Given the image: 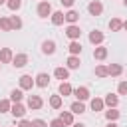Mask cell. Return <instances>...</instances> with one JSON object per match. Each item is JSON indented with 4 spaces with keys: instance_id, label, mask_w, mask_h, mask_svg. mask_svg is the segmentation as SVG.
<instances>
[{
    "instance_id": "6da1fadb",
    "label": "cell",
    "mask_w": 127,
    "mask_h": 127,
    "mask_svg": "<svg viewBox=\"0 0 127 127\" xmlns=\"http://www.w3.org/2000/svg\"><path fill=\"white\" fill-rule=\"evenodd\" d=\"M36 12H38V16H40V18H48V16H52L54 8H52V4H50L48 0H40V2H38Z\"/></svg>"
},
{
    "instance_id": "7a4b0ae2",
    "label": "cell",
    "mask_w": 127,
    "mask_h": 127,
    "mask_svg": "<svg viewBox=\"0 0 127 127\" xmlns=\"http://www.w3.org/2000/svg\"><path fill=\"white\" fill-rule=\"evenodd\" d=\"M26 107H28V109H34V111H36V109H42V107H44V99H42L40 95H34V93H32V95L26 97Z\"/></svg>"
},
{
    "instance_id": "3957f363",
    "label": "cell",
    "mask_w": 127,
    "mask_h": 127,
    "mask_svg": "<svg viewBox=\"0 0 127 127\" xmlns=\"http://www.w3.org/2000/svg\"><path fill=\"white\" fill-rule=\"evenodd\" d=\"M56 48H58V46H56V40H52V38H50V40H44V42L40 44V50H42L44 56H54V54H56Z\"/></svg>"
},
{
    "instance_id": "277c9868",
    "label": "cell",
    "mask_w": 127,
    "mask_h": 127,
    "mask_svg": "<svg viewBox=\"0 0 127 127\" xmlns=\"http://www.w3.org/2000/svg\"><path fill=\"white\" fill-rule=\"evenodd\" d=\"M87 12H89V16H101L103 14V2L101 0H91L87 4Z\"/></svg>"
},
{
    "instance_id": "5b68a950",
    "label": "cell",
    "mask_w": 127,
    "mask_h": 127,
    "mask_svg": "<svg viewBox=\"0 0 127 127\" xmlns=\"http://www.w3.org/2000/svg\"><path fill=\"white\" fill-rule=\"evenodd\" d=\"M65 36L69 38V42L71 40H79L81 38V28L77 24H67L65 26Z\"/></svg>"
},
{
    "instance_id": "8992f818",
    "label": "cell",
    "mask_w": 127,
    "mask_h": 127,
    "mask_svg": "<svg viewBox=\"0 0 127 127\" xmlns=\"http://www.w3.org/2000/svg\"><path fill=\"white\" fill-rule=\"evenodd\" d=\"M18 87H20L22 91L32 89V87H34V77H32V75H28V73L20 75V77H18Z\"/></svg>"
},
{
    "instance_id": "52a82bcc",
    "label": "cell",
    "mask_w": 127,
    "mask_h": 127,
    "mask_svg": "<svg viewBox=\"0 0 127 127\" xmlns=\"http://www.w3.org/2000/svg\"><path fill=\"white\" fill-rule=\"evenodd\" d=\"M71 95H75V101H87L91 95H89V87H85V85H79V87H75L73 89V93Z\"/></svg>"
},
{
    "instance_id": "ba28073f",
    "label": "cell",
    "mask_w": 127,
    "mask_h": 127,
    "mask_svg": "<svg viewBox=\"0 0 127 127\" xmlns=\"http://www.w3.org/2000/svg\"><path fill=\"white\" fill-rule=\"evenodd\" d=\"M34 85H36V87H40V89L48 87V85H50V75H48L46 71L36 73V77H34Z\"/></svg>"
},
{
    "instance_id": "9c48e42d",
    "label": "cell",
    "mask_w": 127,
    "mask_h": 127,
    "mask_svg": "<svg viewBox=\"0 0 127 127\" xmlns=\"http://www.w3.org/2000/svg\"><path fill=\"white\" fill-rule=\"evenodd\" d=\"M87 38H89V44H93V46H101L103 40H105V34H103L101 30H91Z\"/></svg>"
},
{
    "instance_id": "30bf717a",
    "label": "cell",
    "mask_w": 127,
    "mask_h": 127,
    "mask_svg": "<svg viewBox=\"0 0 127 127\" xmlns=\"http://www.w3.org/2000/svg\"><path fill=\"white\" fill-rule=\"evenodd\" d=\"M26 64H28V54H26V52L14 54V58H12V65H14V67H18V69H20V67H24Z\"/></svg>"
},
{
    "instance_id": "8fae6325",
    "label": "cell",
    "mask_w": 127,
    "mask_h": 127,
    "mask_svg": "<svg viewBox=\"0 0 127 127\" xmlns=\"http://www.w3.org/2000/svg\"><path fill=\"white\" fill-rule=\"evenodd\" d=\"M10 113H12L16 119H24V117H26V105H24V103H12Z\"/></svg>"
},
{
    "instance_id": "7c38bea8",
    "label": "cell",
    "mask_w": 127,
    "mask_h": 127,
    "mask_svg": "<svg viewBox=\"0 0 127 127\" xmlns=\"http://www.w3.org/2000/svg\"><path fill=\"white\" fill-rule=\"evenodd\" d=\"M107 54H109V50L101 44V46H95L93 48V60H99V62H103L105 58H107Z\"/></svg>"
},
{
    "instance_id": "4fadbf2b",
    "label": "cell",
    "mask_w": 127,
    "mask_h": 127,
    "mask_svg": "<svg viewBox=\"0 0 127 127\" xmlns=\"http://www.w3.org/2000/svg\"><path fill=\"white\" fill-rule=\"evenodd\" d=\"M54 77L60 79V81H67V79H69V69L64 67V65H60V67L54 69Z\"/></svg>"
},
{
    "instance_id": "5bb4252c",
    "label": "cell",
    "mask_w": 127,
    "mask_h": 127,
    "mask_svg": "<svg viewBox=\"0 0 127 127\" xmlns=\"http://www.w3.org/2000/svg\"><path fill=\"white\" fill-rule=\"evenodd\" d=\"M71 93H73V87H71V83H69V81H60L58 95H62V97H67V95H71Z\"/></svg>"
},
{
    "instance_id": "9a60e30c",
    "label": "cell",
    "mask_w": 127,
    "mask_h": 127,
    "mask_svg": "<svg viewBox=\"0 0 127 127\" xmlns=\"http://www.w3.org/2000/svg\"><path fill=\"white\" fill-rule=\"evenodd\" d=\"M14 52L10 48H0V64H12Z\"/></svg>"
},
{
    "instance_id": "2e32d148",
    "label": "cell",
    "mask_w": 127,
    "mask_h": 127,
    "mask_svg": "<svg viewBox=\"0 0 127 127\" xmlns=\"http://www.w3.org/2000/svg\"><path fill=\"white\" fill-rule=\"evenodd\" d=\"M79 65H81L79 56H67V60H65V67L67 69H79Z\"/></svg>"
},
{
    "instance_id": "e0dca14e",
    "label": "cell",
    "mask_w": 127,
    "mask_h": 127,
    "mask_svg": "<svg viewBox=\"0 0 127 127\" xmlns=\"http://www.w3.org/2000/svg\"><path fill=\"white\" fill-rule=\"evenodd\" d=\"M50 20H52V24H54V26H62V24L65 22V18H64V12H62V10H54V12H52V16H50Z\"/></svg>"
},
{
    "instance_id": "ac0fdd59",
    "label": "cell",
    "mask_w": 127,
    "mask_h": 127,
    "mask_svg": "<svg viewBox=\"0 0 127 127\" xmlns=\"http://www.w3.org/2000/svg\"><path fill=\"white\" fill-rule=\"evenodd\" d=\"M64 18H65L67 24H77V22H79V12L71 8V10H67V12L64 14Z\"/></svg>"
},
{
    "instance_id": "d6986e66",
    "label": "cell",
    "mask_w": 127,
    "mask_h": 127,
    "mask_svg": "<svg viewBox=\"0 0 127 127\" xmlns=\"http://www.w3.org/2000/svg\"><path fill=\"white\" fill-rule=\"evenodd\" d=\"M67 50H69V56H79L83 48H81V42L79 40H71L69 46H67Z\"/></svg>"
},
{
    "instance_id": "ffe728a7",
    "label": "cell",
    "mask_w": 127,
    "mask_h": 127,
    "mask_svg": "<svg viewBox=\"0 0 127 127\" xmlns=\"http://www.w3.org/2000/svg\"><path fill=\"white\" fill-rule=\"evenodd\" d=\"M107 73H109L111 77H119V75L123 73V65H121V64H109V65H107Z\"/></svg>"
},
{
    "instance_id": "44dd1931",
    "label": "cell",
    "mask_w": 127,
    "mask_h": 127,
    "mask_svg": "<svg viewBox=\"0 0 127 127\" xmlns=\"http://www.w3.org/2000/svg\"><path fill=\"white\" fill-rule=\"evenodd\" d=\"M103 103H105V107H117V105H119V95L107 93V95L103 97Z\"/></svg>"
},
{
    "instance_id": "7402d4cb",
    "label": "cell",
    "mask_w": 127,
    "mask_h": 127,
    "mask_svg": "<svg viewBox=\"0 0 127 127\" xmlns=\"http://www.w3.org/2000/svg\"><path fill=\"white\" fill-rule=\"evenodd\" d=\"M89 109H91V111H103V109H105L103 99H101V97H91V101H89Z\"/></svg>"
},
{
    "instance_id": "603a6c76",
    "label": "cell",
    "mask_w": 127,
    "mask_h": 127,
    "mask_svg": "<svg viewBox=\"0 0 127 127\" xmlns=\"http://www.w3.org/2000/svg\"><path fill=\"white\" fill-rule=\"evenodd\" d=\"M48 103H50L52 109H60V107L64 105V97L58 95V93H54V95H50V101H48Z\"/></svg>"
},
{
    "instance_id": "cb8c5ba5",
    "label": "cell",
    "mask_w": 127,
    "mask_h": 127,
    "mask_svg": "<svg viewBox=\"0 0 127 127\" xmlns=\"http://www.w3.org/2000/svg\"><path fill=\"white\" fill-rule=\"evenodd\" d=\"M69 111H71L73 115H81V113H85V103H83V101H73V103L69 105Z\"/></svg>"
},
{
    "instance_id": "d4e9b609",
    "label": "cell",
    "mask_w": 127,
    "mask_h": 127,
    "mask_svg": "<svg viewBox=\"0 0 127 127\" xmlns=\"http://www.w3.org/2000/svg\"><path fill=\"white\" fill-rule=\"evenodd\" d=\"M60 119H62V123L65 125V127H71L75 121H73V113L71 111H62L60 113Z\"/></svg>"
},
{
    "instance_id": "484cf974",
    "label": "cell",
    "mask_w": 127,
    "mask_h": 127,
    "mask_svg": "<svg viewBox=\"0 0 127 127\" xmlns=\"http://www.w3.org/2000/svg\"><path fill=\"white\" fill-rule=\"evenodd\" d=\"M107 26H109L111 32H121V30H123V20H121V18H111Z\"/></svg>"
},
{
    "instance_id": "4316f807",
    "label": "cell",
    "mask_w": 127,
    "mask_h": 127,
    "mask_svg": "<svg viewBox=\"0 0 127 127\" xmlns=\"http://www.w3.org/2000/svg\"><path fill=\"white\" fill-rule=\"evenodd\" d=\"M12 103H22V99H24V91L18 87V89H12L10 91V97H8Z\"/></svg>"
},
{
    "instance_id": "83f0119b",
    "label": "cell",
    "mask_w": 127,
    "mask_h": 127,
    "mask_svg": "<svg viewBox=\"0 0 127 127\" xmlns=\"http://www.w3.org/2000/svg\"><path fill=\"white\" fill-rule=\"evenodd\" d=\"M119 117H121V111H119L117 107H109V109L105 111V119H107V121H117Z\"/></svg>"
},
{
    "instance_id": "f1b7e54d",
    "label": "cell",
    "mask_w": 127,
    "mask_h": 127,
    "mask_svg": "<svg viewBox=\"0 0 127 127\" xmlns=\"http://www.w3.org/2000/svg\"><path fill=\"white\" fill-rule=\"evenodd\" d=\"M0 30H2V32H12L10 16H0Z\"/></svg>"
},
{
    "instance_id": "f546056e",
    "label": "cell",
    "mask_w": 127,
    "mask_h": 127,
    "mask_svg": "<svg viewBox=\"0 0 127 127\" xmlns=\"http://www.w3.org/2000/svg\"><path fill=\"white\" fill-rule=\"evenodd\" d=\"M95 75H97V77H109L107 65H105V64H97V65H95Z\"/></svg>"
},
{
    "instance_id": "4dcf8cb0",
    "label": "cell",
    "mask_w": 127,
    "mask_h": 127,
    "mask_svg": "<svg viewBox=\"0 0 127 127\" xmlns=\"http://www.w3.org/2000/svg\"><path fill=\"white\" fill-rule=\"evenodd\" d=\"M6 6L10 12H18L22 8V0H6Z\"/></svg>"
},
{
    "instance_id": "1f68e13d",
    "label": "cell",
    "mask_w": 127,
    "mask_h": 127,
    "mask_svg": "<svg viewBox=\"0 0 127 127\" xmlns=\"http://www.w3.org/2000/svg\"><path fill=\"white\" fill-rule=\"evenodd\" d=\"M10 26H12V30H20L24 26V22L20 16H10Z\"/></svg>"
},
{
    "instance_id": "d6a6232c",
    "label": "cell",
    "mask_w": 127,
    "mask_h": 127,
    "mask_svg": "<svg viewBox=\"0 0 127 127\" xmlns=\"http://www.w3.org/2000/svg\"><path fill=\"white\" fill-rule=\"evenodd\" d=\"M10 107H12V101L8 97L0 99V113H10Z\"/></svg>"
},
{
    "instance_id": "836d02e7",
    "label": "cell",
    "mask_w": 127,
    "mask_h": 127,
    "mask_svg": "<svg viewBox=\"0 0 127 127\" xmlns=\"http://www.w3.org/2000/svg\"><path fill=\"white\" fill-rule=\"evenodd\" d=\"M117 93L119 95H127V81H119L117 83Z\"/></svg>"
},
{
    "instance_id": "e575fe53",
    "label": "cell",
    "mask_w": 127,
    "mask_h": 127,
    "mask_svg": "<svg viewBox=\"0 0 127 127\" xmlns=\"http://www.w3.org/2000/svg\"><path fill=\"white\" fill-rule=\"evenodd\" d=\"M32 127H48V121H44V119H32Z\"/></svg>"
},
{
    "instance_id": "d590c367",
    "label": "cell",
    "mask_w": 127,
    "mask_h": 127,
    "mask_svg": "<svg viewBox=\"0 0 127 127\" xmlns=\"http://www.w3.org/2000/svg\"><path fill=\"white\" fill-rule=\"evenodd\" d=\"M48 127H65V125H64V123H62V119L58 117V119H52V121L48 123Z\"/></svg>"
},
{
    "instance_id": "8d00e7d4",
    "label": "cell",
    "mask_w": 127,
    "mask_h": 127,
    "mask_svg": "<svg viewBox=\"0 0 127 127\" xmlns=\"http://www.w3.org/2000/svg\"><path fill=\"white\" fill-rule=\"evenodd\" d=\"M16 127H32V121H28L26 117L24 119H18V125Z\"/></svg>"
},
{
    "instance_id": "74e56055",
    "label": "cell",
    "mask_w": 127,
    "mask_h": 127,
    "mask_svg": "<svg viewBox=\"0 0 127 127\" xmlns=\"http://www.w3.org/2000/svg\"><path fill=\"white\" fill-rule=\"evenodd\" d=\"M60 4H62L64 8H67V10H71V6L75 4V0H60Z\"/></svg>"
},
{
    "instance_id": "f35d334b",
    "label": "cell",
    "mask_w": 127,
    "mask_h": 127,
    "mask_svg": "<svg viewBox=\"0 0 127 127\" xmlns=\"http://www.w3.org/2000/svg\"><path fill=\"white\" fill-rule=\"evenodd\" d=\"M105 127H119V125H117V121H107Z\"/></svg>"
},
{
    "instance_id": "ab89813d",
    "label": "cell",
    "mask_w": 127,
    "mask_h": 127,
    "mask_svg": "<svg viewBox=\"0 0 127 127\" xmlns=\"http://www.w3.org/2000/svg\"><path fill=\"white\" fill-rule=\"evenodd\" d=\"M71 127H85V125H83V123H73Z\"/></svg>"
},
{
    "instance_id": "60d3db41",
    "label": "cell",
    "mask_w": 127,
    "mask_h": 127,
    "mask_svg": "<svg viewBox=\"0 0 127 127\" xmlns=\"http://www.w3.org/2000/svg\"><path fill=\"white\" fill-rule=\"evenodd\" d=\"M123 30H127V20H123Z\"/></svg>"
},
{
    "instance_id": "b9f144b4",
    "label": "cell",
    "mask_w": 127,
    "mask_h": 127,
    "mask_svg": "<svg viewBox=\"0 0 127 127\" xmlns=\"http://www.w3.org/2000/svg\"><path fill=\"white\" fill-rule=\"evenodd\" d=\"M2 4H6V0H0V6H2Z\"/></svg>"
},
{
    "instance_id": "7bdbcfd3",
    "label": "cell",
    "mask_w": 127,
    "mask_h": 127,
    "mask_svg": "<svg viewBox=\"0 0 127 127\" xmlns=\"http://www.w3.org/2000/svg\"><path fill=\"white\" fill-rule=\"evenodd\" d=\"M123 6H125V8H127V0H123Z\"/></svg>"
},
{
    "instance_id": "ee69618b",
    "label": "cell",
    "mask_w": 127,
    "mask_h": 127,
    "mask_svg": "<svg viewBox=\"0 0 127 127\" xmlns=\"http://www.w3.org/2000/svg\"><path fill=\"white\" fill-rule=\"evenodd\" d=\"M0 67H2V64H0Z\"/></svg>"
},
{
    "instance_id": "f6af8a7d",
    "label": "cell",
    "mask_w": 127,
    "mask_h": 127,
    "mask_svg": "<svg viewBox=\"0 0 127 127\" xmlns=\"http://www.w3.org/2000/svg\"><path fill=\"white\" fill-rule=\"evenodd\" d=\"M12 127H16V125H12Z\"/></svg>"
}]
</instances>
